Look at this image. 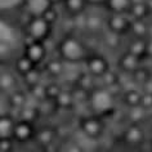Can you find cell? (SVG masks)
Wrapping results in <instances>:
<instances>
[{
	"label": "cell",
	"mask_w": 152,
	"mask_h": 152,
	"mask_svg": "<svg viewBox=\"0 0 152 152\" xmlns=\"http://www.w3.org/2000/svg\"><path fill=\"white\" fill-rule=\"evenodd\" d=\"M34 68H36V66L23 54H22L20 58H17L16 64H14V70H16V72H18L21 76H25L26 74H28L30 71H32Z\"/></svg>",
	"instance_id": "19"
},
{
	"label": "cell",
	"mask_w": 152,
	"mask_h": 152,
	"mask_svg": "<svg viewBox=\"0 0 152 152\" xmlns=\"http://www.w3.org/2000/svg\"><path fill=\"white\" fill-rule=\"evenodd\" d=\"M22 77L25 79V81L27 83V85L31 88V86L39 84V80H40V74L39 71L36 70V68H34L32 71H30L28 74H26L25 76H22Z\"/></svg>",
	"instance_id": "30"
},
{
	"label": "cell",
	"mask_w": 152,
	"mask_h": 152,
	"mask_svg": "<svg viewBox=\"0 0 152 152\" xmlns=\"http://www.w3.org/2000/svg\"><path fill=\"white\" fill-rule=\"evenodd\" d=\"M139 106L143 110H151L152 108V94L150 93H143L142 97H140V103Z\"/></svg>",
	"instance_id": "35"
},
{
	"label": "cell",
	"mask_w": 152,
	"mask_h": 152,
	"mask_svg": "<svg viewBox=\"0 0 152 152\" xmlns=\"http://www.w3.org/2000/svg\"><path fill=\"white\" fill-rule=\"evenodd\" d=\"M102 77L104 79V81H106V85H107V88L108 86H111V85H113V84H116L117 83V76H116V74H113V72H111V71H107L106 74L102 76Z\"/></svg>",
	"instance_id": "37"
},
{
	"label": "cell",
	"mask_w": 152,
	"mask_h": 152,
	"mask_svg": "<svg viewBox=\"0 0 152 152\" xmlns=\"http://www.w3.org/2000/svg\"><path fill=\"white\" fill-rule=\"evenodd\" d=\"M16 85V79L10 72H3L0 74V90L1 92H13Z\"/></svg>",
	"instance_id": "20"
},
{
	"label": "cell",
	"mask_w": 152,
	"mask_h": 152,
	"mask_svg": "<svg viewBox=\"0 0 152 152\" xmlns=\"http://www.w3.org/2000/svg\"><path fill=\"white\" fill-rule=\"evenodd\" d=\"M144 112L146 110H143L140 106H137V107H132V111H130V119L133 121V124H138V121H140L144 116Z\"/></svg>",
	"instance_id": "31"
},
{
	"label": "cell",
	"mask_w": 152,
	"mask_h": 152,
	"mask_svg": "<svg viewBox=\"0 0 152 152\" xmlns=\"http://www.w3.org/2000/svg\"><path fill=\"white\" fill-rule=\"evenodd\" d=\"M21 111V120H26V121H30V123H34L36 120L37 115H39V111L36 108H32V107H23L20 110Z\"/></svg>",
	"instance_id": "27"
},
{
	"label": "cell",
	"mask_w": 152,
	"mask_h": 152,
	"mask_svg": "<svg viewBox=\"0 0 152 152\" xmlns=\"http://www.w3.org/2000/svg\"><path fill=\"white\" fill-rule=\"evenodd\" d=\"M85 64H86V71L90 76L93 77H102L108 68V62L107 59L103 58L102 56H92L88 57L85 59Z\"/></svg>",
	"instance_id": "9"
},
{
	"label": "cell",
	"mask_w": 152,
	"mask_h": 152,
	"mask_svg": "<svg viewBox=\"0 0 152 152\" xmlns=\"http://www.w3.org/2000/svg\"><path fill=\"white\" fill-rule=\"evenodd\" d=\"M34 139L41 147H49L53 143V140L56 139V130L53 128H43L41 130L36 132Z\"/></svg>",
	"instance_id": "14"
},
{
	"label": "cell",
	"mask_w": 152,
	"mask_h": 152,
	"mask_svg": "<svg viewBox=\"0 0 152 152\" xmlns=\"http://www.w3.org/2000/svg\"><path fill=\"white\" fill-rule=\"evenodd\" d=\"M54 103L59 107H64V108H68L74 104V97H72V93L70 92H61L58 94V97L54 99Z\"/></svg>",
	"instance_id": "24"
},
{
	"label": "cell",
	"mask_w": 152,
	"mask_h": 152,
	"mask_svg": "<svg viewBox=\"0 0 152 152\" xmlns=\"http://www.w3.org/2000/svg\"><path fill=\"white\" fill-rule=\"evenodd\" d=\"M52 26L44 17H30V21L26 25V36L30 40L44 41L50 36Z\"/></svg>",
	"instance_id": "3"
},
{
	"label": "cell",
	"mask_w": 152,
	"mask_h": 152,
	"mask_svg": "<svg viewBox=\"0 0 152 152\" xmlns=\"http://www.w3.org/2000/svg\"><path fill=\"white\" fill-rule=\"evenodd\" d=\"M130 23L132 20L128 14H120V13H112L111 17L107 21L108 30L117 35H123L125 32L130 31Z\"/></svg>",
	"instance_id": "8"
},
{
	"label": "cell",
	"mask_w": 152,
	"mask_h": 152,
	"mask_svg": "<svg viewBox=\"0 0 152 152\" xmlns=\"http://www.w3.org/2000/svg\"><path fill=\"white\" fill-rule=\"evenodd\" d=\"M119 64H120V68L123 71L129 72V74H133V72L139 67V58H137L135 56H133L129 52H126L120 58Z\"/></svg>",
	"instance_id": "15"
},
{
	"label": "cell",
	"mask_w": 152,
	"mask_h": 152,
	"mask_svg": "<svg viewBox=\"0 0 152 152\" xmlns=\"http://www.w3.org/2000/svg\"><path fill=\"white\" fill-rule=\"evenodd\" d=\"M144 3H146V5H147L148 12H152V0H147V1H144Z\"/></svg>",
	"instance_id": "42"
},
{
	"label": "cell",
	"mask_w": 152,
	"mask_h": 152,
	"mask_svg": "<svg viewBox=\"0 0 152 152\" xmlns=\"http://www.w3.org/2000/svg\"><path fill=\"white\" fill-rule=\"evenodd\" d=\"M23 56L31 61V62L37 66V64L43 63L47 57V47H45L44 41H36L30 40L25 44Z\"/></svg>",
	"instance_id": "6"
},
{
	"label": "cell",
	"mask_w": 152,
	"mask_h": 152,
	"mask_svg": "<svg viewBox=\"0 0 152 152\" xmlns=\"http://www.w3.org/2000/svg\"><path fill=\"white\" fill-rule=\"evenodd\" d=\"M124 140L125 143L130 146H138L144 140V133L138 124H132L124 132Z\"/></svg>",
	"instance_id": "11"
},
{
	"label": "cell",
	"mask_w": 152,
	"mask_h": 152,
	"mask_svg": "<svg viewBox=\"0 0 152 152\" xmlns=\"http://www.w3.org/2000/svg\"><path fill=\"white\" fill-rule=\"evenodd\" d=\"M9 152H16V150H13V151H9Z\"/></svg>",
	"instance_id": "43"
},
{
	"label": "cell",
	"mask_w": 152,
	"mask_h": 152,
	"mask_svg": "<svg viewBox=\"0 0 152 152\" xmlns=\"http://www.w3.org/2000/svg\"><path fill=\"white\" fill-rule=\"evenodd\" d=\"M62 92V89H61L59 85L57 84H49L45 86V99H52L54 101L57 97H58V94Z\"/></svg>",
	"instance_id": "29"
},
{
	"label": "cell",
	"mask_w": 152,
	"mask_h": 152,
	"mask_svg": "<svg viewBox=\"0 0 152 152\" xmlns=\"http://www.w3.org/2000/svg\"><path fill=\"white\" fill-rule=\"evenodd\" d=\"M44 152H48V151H44Z\"/></svg>",
	"instance_id": "44"
},
{
	"label": "cell",
	"mask_w": 152,
	"mask_h": 152,
	"mask_svg": "<svg viewBox=\"0 0 152 152\" xmlns=\"http://www.w3.org/2000/svg\"><path fill=\"white\" fill-rule=\"evenodd\" d=\"M89 104L97 116L110 113L115 106V96L107 88H97L89 93Z\"/></svg>",
	"instance_id": "2"
},
{
	"label": "cell",
	"mask_w": 152,
	"mask_h": 152,
	"mask_svg": "<svg viewBox=\"0 0 152 152\" xmlns=\"http://www.w3.org/2000/svg\"><path fill=\"white\" fill-rule=\"evenodd\" d=\"M47 70L50 72L52 75H59L62 74L63 71V62H61V61H53L47 66Z\"/></svg>",
	"instance_id": "32"
},
{
	"label": "cell",
	"mask_w": 152,
	"mask_h": 152,
	"mask_svg": "<svg viewBox=\"0 0 152 152\" xmlns=\"http://www.w3.org/2000/svg\"><path fill=\"white\" fill-rule=\"evenodd\" d=\"M62 3L63 8L70 14H74V16L81 14L86 8L85 0H62Z\"/></svg>",
	"instance_id": "17"
},
{
	"label": "cell",
	"mask_w": 152,
	"mask_h": 152,
	"mask_svg": "<svg viewBox=\"0 0 152 152\" xmlns=\"http://www.w3.org/2000/svg\"><path fill=\"white\" fill-rule=\"evenodd\" d=\"M86 5H102L104 0H85Z\"/></svg>",
	"instance_id": "40"
},
{
	"label": "cell",
	"mask_w": 152,
	"mask_h": 152,
	"mask_svg": "<svg viewBox=\"0 0 152 152\" xmlns=\"http://www.w3.org/2000/svg\"><path fill=\"white\" fill-rule=\"evenodd\" d=\"M35 134H36V129L34 123L21 119L16 120V124H14L13 128V135H12V138L16 143H27L35 138Z\"/></svg>",
	"instance_id": "5"
},
{
	"label": "cell",
	"mask_w": 152,
	"mask_h": 152,
	"mask_svg": "<svg viewBox=\"0 0 152 152\" xmlns=\"http://www.w3.org/2000/svg\"><path fill=\"white\" fill-rule=\"evenodd\" d=\"M140 97H142V94H140L138 90H128V92L124 93V102L125 104H128L129 107H137V106H139L140 103Z\"/></svg>",
	"instance_id": "23"
},
{
	"label": "cell",
	"mask_w": 152,
	"mask_h": 152,
	"mask_svg": "<svg viewBox=\"0 0 152 152\" xmlns=\"http://www.w3.org/2000/svg\"><path fill=\"white\" fill-rule=\"evenodd\" d=\"M147 56L152 57V39L147 40Z\"/></svg>",
	"instance_id": "41"
},
{
	"label": "cell",
	"mask_w": 152,
	"mask_h": 152,
	"mask_svg": "<svg viewBox=\"0 0 152 152\" xmlns=\"http://www.w3.org/2000/svg\"><path fill=\"white\" fill-rule=\"evenodd\" d=\"M25 0H0V12H10L20 7H23Z\"/></svg>",
	"instance_id": "26"
},
{
	"label": "cell",
	"mask_w": 152,
	"mask_h": 152,
	"mask_svg": "<svg viewBox=\"0 0 152 152\" xmlns=\"http://www.w3.org/2000/svg\"><path fill=\"white\" fill-rule=\"evenodd\" d=\"M142 86H143L144 93H150V94H152V79H150V80H148L147 83H144Z\"/></svg>",
	"instance_id": "39"
},
{
	"label": "cell",
	"mask_w": 152,
	"mask_h": 152,
	"mask_svg": "<svg viewBox=\"0 0 152 152\" xmlns=\"http://www.w3.org/2000/svg\"><path fill=\"white\" fill-rule=\"evenodd\" d=\"M128 52L140 59L142 57L147 56V41L144 39H135L130 45H129Z\"/></svg>",
	"instance_id": "18"
},
{
	"label": "cell",
	"mask_w": 152,
	"mask_h": 152,
	"mask_svg": "<svg viewBox=\"0 0 152 152\" xmlns=\"http://www.w3.org/2000/svg\"><path fill=\"white\" fill-rule=\"evenodd\" d=\"M79 126H80V130L83 132V134L88 137L89 139H99L104 130L103 121L97 115L83 117L80 120Z\"/></svg>",
	"instance_id": "4"
},
{
	"label": "cell",
	"mask_w": 152,
	"mask_h": 152,
	"mask_svg": "<svg viewBox=\"0 0 152 152\" xmlns=\"http://www.w3.org/2000/svg\"><path fill=\"white\" fill-rule=\"evenodd\" d=\"M53 4L50 0H25L23 7L26 12L30 14V17H39L43 16L44 12L48 8H50Z\"/></svg>",
	"instance_id": "10"
},
{
	"label": "cell",
	"mask_w": 152,
	"mask_h": 152,
	"mask_svg": "<svg viewBox=\"0 0 152 152\" xmlns=\"http://www.w3.org/2000/svg\"><path fill=\"white\" fill-rule=\"evenodd\" d=\"M41 17H44L45 20L49 22V23L53 25V23H54V22L57 21V18H58V13H57V10L54 9V7L52 5L50 8H48L47 10H45L44 14H43Z\"/></svg>",
	"instance_id": "34"
},
{
	"label": "cell",
	"mask_w": 152,
	"mask_h": 152,
	"mask_svg": "<svg viewBox=\"0 0 152 152\" xmlns=\"http://www.w3.org/2000/svg\"><path fill=\"white\" fill-rule=\"evenodd\" d=\"M13 138H1L0 139V152H9L14 150Z\"/></svg>",
	"instance_id": "33"
},
{
	"label": "cell",
	"mask_w": 152,
	"mask_h": 152,
	"mask_svg": "<svg viewBox=\"0 0 152 152\" xmlns=\"http://www.w3.org/2000/svg\"><path fill=\"white\" fill-rule=\"evenodd\" d=\"M8 102L12 107L17 108V110H21L25 107V103H26V97L22 92H18V90H13L10 92L9 94V98H8Z\"/></svg>",
	"instance_id": "22"
},
{
	"label": "cell",
	"mask_w": 152,
	"mask_h": 152,
	"mask_svg": "<svg viewBox=\"0 0 152 152\" xmlns=\"http://www.w3.org/2000/svg\"><path fill=\"white\" fill-rule=\"evenodd\" d=\"M133 0H104L103 5L111 13L128 14L133 5Z\"/></svg>",
	"instance_id": "12"
},
{
	"label": "cell",
	"mask_w": 152,
	"mask_h": 152,
	"mask_svg": "<svg viewBox=\"0 0 152 152\" xmlns=\"http://www.w3.org/2000/svg\"><path fill=\"white\" fill-rule=\"evenodd\" d=\"M130 31L138 37V39H143L144 36L150 32V28L146 23L144 20H139V21H132L130 23Z\"/></svg>",
	"instance_id": "21"
},
{
	"label": "cell",
	"mask_w": 152,
	"mask_h": 152,
	"mask_svg": "<svg viewBox=\"0 0 152 152\" xmlns=\"http://www.w3.org/2000/svg\"><path fill=\"white\" fill-rule=\"evenodd\" d=\"M85 26L90 31H98V30H101L102 26H103V21L97 16H89L85 20Z\"/></svg>",
	"instance_id": "28"
},
{
	"label": "cell",
	"mask_w": 152,
	"mask_h": 152,
	"mask_svg": "<svg viewBox=\"0 0 152 152\" xmlns=\"http://www.w3.org/2000/svg\"><path fill=\"white\" fill-rule=\"evenodd\" d=\"M61 152H85V151L81 147H79L77 144H71V146H67L63 150H61Z\"/></svg>",
	"instance_id": "38"
},
{
	"label": "cell",
	"mask_w": 152,
	"mask_h": 152,
	"mask_svg": "<svg viewBox=\"0 0 152 152\" xmlns=\"http://www.w3.org/2000/svg\"><path fill=\"white\" fill-rule=\"evenodd\" d=\"M16 119L8 113H0V139L12 138Z\"/></svg>",
	"instance_id": "13"
},
{
	"label": "cell",
	"mask_w": 152,
	"mask_h": 152,
	"mask_svg": "<svg viewBox=\"0 0 152 152\" xmlns=\"http://www.w3.org/2000/svg\"><path fill=\"white\" fill-rule=\"evenodd\" d=\"M132 75H133L134 81L137 83V84H140V85H143L144 83H147L151 79L150 71H148L147 68H143V67H138Z\"/></svg>",
	"instance_id": "25"
},
{
	"label": "cell",
	"mask_w": 152,
	"mask_h": 152,
	"mask_svg": "<svg viewBox=\"0 0 152 152\" xmlns=\"http://www.w3.org/2000/svg\"><path fill=\"white\" fill-rule=\"evenodd\" d=\"M148 13L150 12H148V9H147L146 3L140 1V3H133L128 16L132 21H139V20H144Z\"/></svg>",
	"instance_id": "16"
},
{
	"label": "cell",
	"mask_w": 152,
	"mask_h": 152,
	"mask_svg": "<svg viewBox=\"0 0 152 152\" xmlns=\"http://www.w3.org/2000/svg\"><path fill=\"white\" fill-rule=\"evenodd\" d=\"M119 36L120 35H117V34H113L111 31H108L107 34V37L104 39V43L108 45V47H111V48H115L119 45Z\"/></svg>",
	"instance_id": "36"
},
{
	"label": "cell",
	"mask_w": 152,
	"mask_h": 152,
	"mask_svg": "<svg viewBox=\"0 0 152 152\" xmlns=\"http://www.w3.org/2000/svg\"><path fill=\"white\" fill-rule=\"evenodd\" d=\"M58 52L62 61L67 63H80L88 58L86 47L75 36L63 37L58 45Z\"/></svg>",
	"instance_id": "1"
},
{
	"label": "cell",
	"mask_w": 152,
	"mask_h": 152,
	"mask_svg": "<svg viewBox=\"0 0 152 152\" xmlns=\"http://www.w3.org/2000/svg\"><path fill=\"white\" fill-rule=\"evenodd\" d=\"M14 28L7 21L0 18V57L8 54L14 43Z\"/></svg>",
	"instance_id": "7"
}]
</instances>
